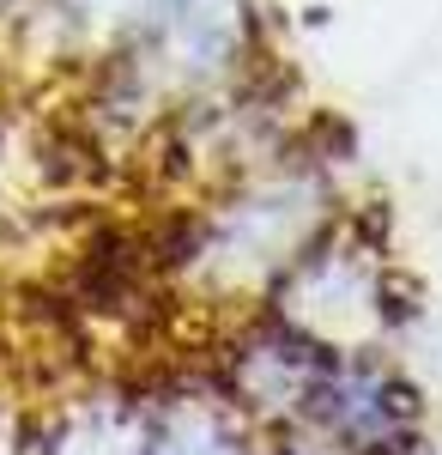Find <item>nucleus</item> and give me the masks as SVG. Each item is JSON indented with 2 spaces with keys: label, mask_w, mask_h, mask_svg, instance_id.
Returning <instances> with one entry per match:
<instances>
[]
</instances>
